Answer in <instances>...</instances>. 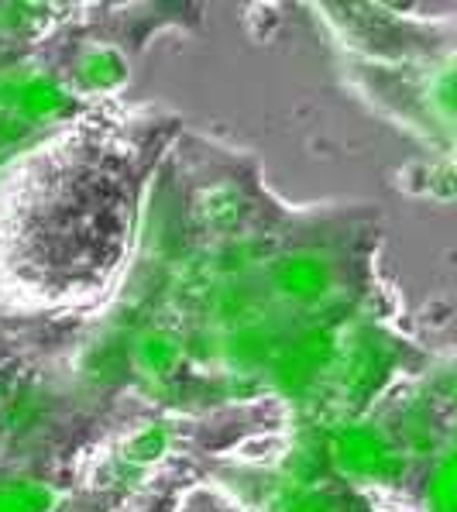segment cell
Wrapping results in <instances>:
<instances>
[{"instance_id":"obj_1","label":"cell","mask_w":457,"mask_h":512,"mask_svg":"<svg viewBox=\"0 0 457 512\" xmlns=\"http://www.w3.org/2000/svg\"><path fill=\"white\" fill-rule=\"evenodd\" d=\"M323 475L310 468L279 471L265 485V512H361V502L351 499V492H337V488L323 485Z\"/></svg>"},{"instance_id":"obj_2","label":"cell","mask_w":457,"mask_h":512,"mask_svg":"<svg viewBox=\"0 0 457 512\" xmlns=\"http://www.w3.org/2000/svg\"><path fill=\"white\" fill-rule=\"evenodd\" d=\"M121 76V59L110 55L107 49H93L80 59V80L86 90H110L114 83H121Z\"/></svg>"},{"instance_id":"obj_3","label":"cell","mask_w":457,"mask_h":512,"mask_svg":"<svg viewBox=\"0 0 457 512\" xmlns=\"http://www.w3.org/2000/svg\"><path fill=\"white\" fill-rule=\"evenodd\" d=\"M52 492L35 482H11L0 488V512H49Z\"/></svg>"}]
</instances>
